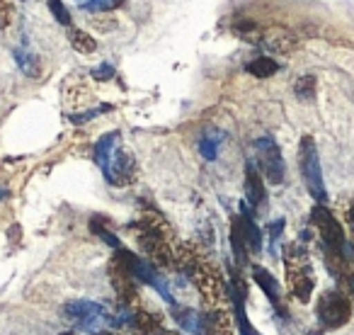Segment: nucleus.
I'll list each match as a JSON object with an SVG mask.
<instances>
[{
  "mask_svg": "<svg viewBox=\"0 0 354 335\" xmlns=\"http://www.w3.org/2000/svg\"><path fill=\"white\" fill-rule=\"evenodd\" d=\"M100 170L104 173L107 183L114 185V188H127V185H131L133 180H136V173H138L133 156L122 146H117L107 158H104L102 165H100Z\"/></svg>",
  "mask_w": 354,
  "mask_h": 335,
  "instance_id": "9d476101",
  "label": "nucleus"
},
{
  "mask_svg": "<svg viewBox=\"0 0 354 335\" xmlns=\"http://www.w3.org/2000/svg\"><path fill=\"white\" fill-rule=\"evenodd\" d=\"M175 270H183L192 280V284L202 294L207 309H226V299L231 296V289L226 287L216 265H212L197 248L189 246V243L177 246Z\"/></svg>",
  "mask_w": 354,
  "mask_h": 335,
  "instance_id": "f257e3e1",
  "label": "nucleus"
},
{
  "mask_svg": "<svg viewBox=\"0 0 354 335\" xmlns=\"http://www.w3.org/2000/svg\"><path fill=\"white\" fill-rule=\"evenodd\" d=\"M112 109V105H102V107H95V109H85V112H80V114H71V122L73 124H85V122H90V119H95L97 114H102V112H109Z\"/></svg>",
  "mask_w": 354,
  "mask_h": 335,
  "instance_id": "a878e982",
  "label": "nucleus"
},
{
  "mask_svg": "<svg viewBox=\"0 0 354 335\" xmlns=\"http://www.w3.org/2000/svg\"><path fill=\"white\" fill-rule=\"evenodd\" d=\"M68 42L78 54H95L97 51V42L88 35V32L78 30V27H68Z\"/></svg>",
  "mask_w": 354,
  "mask_h": 335,
  "instance_id": "6ab92c4d",
  "label": "nucleus"
},
{
  "mask_svg": "<svg viewBox=\"0 0 354 335\" xmlns=\"http://www.w3.org/2000/svg\"><path fill=\"white\" fill-rule=\"evenodd\" d=\"M90 228H93V233H97V236L102 238L104 243H109L112 248H122L119 238L114 236L112 231H107V226H102V219H100V217H93V221H90Z\"/></svg>",
  "mask_w": 354,
  "mask_h": 335,
  "instance_id": "393cba45",
  "label": "nucleus"
},
{
  "mask_svg": "<svg viewBox=\"0 0 354 335\" xmlns=\"http://www.w3.org/2000/svg\"><path fill=\"white\" fill-rule=\"evenodd\" d=\"M95 25H97L100 32H109V30H114V27H117V22H114V20H95Z\"/></svg>",
  "mask_w": 354,
  "mask_h": 335,
  "instance_id": "7c9ffc66",
  "label": "nucleus"
},
{
  "mask_svg": "<svg viewBox=\"0 0 354 335\" xmlns=\"http://www.w3.org/2000/svg\"><path fill=\"white\" fill-rule=\"evenodd\" d=\"M255 148V158H257V168H260V173L265 175L267 183L272 185H281L284 183V158H281V151L279 146L274 143L272 136H262L252 143Z\"/></svg>",
  "mask_w": 354,
  "mask_h": 335,
  "instance_id": "1a4fd4ad",
  "label": "nucleus"
},
{
  "mask_svg": "<svg viewBox=\"0 0 354 335\" xmlns=\"http://www.w3.org/2000/svg\"><path fill=\"white\" fill-rule=\"evenodd\" d=\"M12 22V6L8 0H0V30H8Z\"/></svg>",
  "mask_w": 354,
  "mask_h": 335,
  "instance_id": "cd10ccee",
  "label": "nucleus"
},
{
  "mask_svg": "<svg viewBox=\"0 0 354 335\" xmlns=\"http://www.w3.org/2000/svg\"><path fill=\"white\" fill-rule=\"evenodd\" d=\"M93 78L95 80H109V78H114V66L112 64H100L97 69H93Z\"/></svg>",
  "mask_w": 354,
  "mask_h": 335,
  "instance_id": "c85d7f7f",
  "label": "nucleus"
},
{
  "mask_svg": "<svg viewBox=\"0 0 354 335\" xmlns=\"http://www.w3.org/2000/svg\"><path fill=\"white\" fill-rule=\"evenodd\" d=\"M299 168H301V178L306 183V190L310 192V197L318 204L328 202V190L323 183V170H320V156H318V146L310 136L301 138L299 146Z\"/></svg>",
  "mask_w": 354,
  "mask_h": 335,
  "instance_id": "39448f33",
  "label": "nucleus"
},
{
  "mask_svg": "<svg viewBox=\"0 0 354 335\" xmlns=\"http://www.w3.org/2000/svg\"><path fill=\"white\" fill-rule=\"evenodd\" d=\"M49 8H51V12H54V17L61 22V25L71 27V12L66 10V6L61 3V0H49Z\"/></svg>",
  "mask_w": 354,
  "mask_h": 335,
  "instance_id": "bb28decb",
  "label": "nucleus"
},
{
  "mask_svg": "<svg viewBox=\"0 0 354 335\" xmlns=\"http://www.w3.org/2000/svg\"><path fill=\"white\" fill-rule=\"evenodd\" d=\"M221 138L223 134L216 132V129H209L207 134L202 136V143H199V151L207 161H216V153H218V146H221Z\"/></svg>",
  "mask_w": 354,
  "mask_h": 335,
  "instance_id": "412c9836",
  "label": "nucleus"
},
{
  "mask_svg": "<svg viewBox=\"0 0 354 335\" xmlns=\"http://www.w3.org/2000/svg\"><path fill=\"white\" fill-rule=\"evenodd\" d=\"M12 56H15L17 66H20V71L25 75H30V78H39L41 75V64H39V56L35 54V51L30 49V44H27V39L22 42L20 46H15L12 49Z\"/></svg>",
  "mask_w": 354,
  "mask_h": 335,
  "instance_id": "2eb2a0df",
  "label": "nucleus"
},
{
  "mask_svg": "<svg viewBox=\"0 0 354 335\" xmlns=\"http://www.w3.org/2000/svg\"><path fill=\"white\" fill-rule=\"evenodd\" d=\"M119 138H122L119 136V132H109V134H104L97 143H95V163H97V165H102L104 158H107L109 153L119 146Z\"/></svg>",
  "mask_w": 354,
  "mask_h": 335,
  "instance_id": "4be33fe9",
  "label": "nucleus"
},
{
  "mask_svg": "<svg viewBox=\"0 0 354 335\" xmlns=\"http://www.w3.org/2000/svg\"><path fill=\"white\" fill-rule=\"evenodd\" d=\"M245 194H248V202L252 204V209L265 212L267 192H265V185H262L260 170H257L252 163H248V168H245Z\"/></svg>",
  "mask_w": 354,
  "mask_h": 335,
  "instance_id": "f8f14e48",
  "label": "nucleus"
},
{
  "mask_svg": "<svg viewBox=\"0 0 354 335\" xmlns=\"http://www.w3.org/2000/svg\"><path fill=\"white\" fill-rule=\"evenodd\" d=\"M109 280H112V287L119 296V304H122L124 309H133V306L141 304L136 277L131 275L127 262H124L117 253H114V257L109 260Z\"/></svg>",
  "mask_w": 354,
  "mask_h": 335,
  "instance_id": "9b49d317",
  "label": "nucleus"
},
{
  "mask_svg": "<svg viewBox=\"0 0 354 335\" xmlns=\"http://www.w3.org/2000/svg\"><path fill=\"white\" fill-rule=\"evenodd\" d=\"M160 335H177V333H167V330H162V333Z\"/></svg>",
  "mask_w": 354,
  "mask_h": 335,
  "instance_id": "f704fd0d",
  "label": "nucleus"
},
{
  "mask_svg": "<svg viewBox=\"0 0 354 335\" xmlns=\"http://www.w3.org/2000/svg\"><path fill=\"white\" fill-rule=\"evenodd\" d=\"M95 335H117V333H112V330H100V333H95Z\"/></svg>",
  "mask_w": 354,
  "mask_h": 335,
  "instance_id": "473e14b6",
  "label": "nucleus"
},
{
  "mask_svg": "<svg viewBox=\"0 0 354 335\" xmlns=\"http://www.w3.org/2000/svg\"><path fill=\"white\" fill-rule=\"evenodd\" d=\"M6 194H8V192H6V190H3V188H0V199H3V197H6Z\"/></svg>",
  "mask_w": 354,
  "mask_h": 335,
  "instance_id": "72a5a7b5",
  "label": "nucleus"
},
{
  "mask_svg": "<svg viewBox=\"0 0 354 335\" xmlns=\"http://www.w3.org/2000/svg\"><path fill=\"white\" fill-rule=\"evenodd\" d=\"M117 255L122 257L124 262H127V267L131 270V275L136 277L138 284H148L153 287V289L158 291V294L162 296V299L167 301V304H175V299H172V291L170 287H167V282L160 277V272H158L156 265H151L148 260H143V257H138L136 253L127 251V248H117Z\"/></svg>",
  "mask_w": 354,
  "mask_h": 335,
  "instance_id": "6e6552de",
  "label": "nucleus"
},
{
  "mask_svg": "<svg viewBox=\"0 0 354 335\" xmlns=\"http://www.w3.org/2000/svg\"><path fill=\"white\" fill-rule=\"evenodd\" d=\"M231 299H233V306H236V325H238V333L241 335H262L255 325L250 323L245 314V289L233 284L231 287Z\"/></svg>",
  "mask_w": 354,
  "mask_h": 335,
  "instance_id": "4468645a",
  "label": "nucleus"
},
{
  "mask_svg": "<svg viewBox=\"0 0 354 335\" xmlns=\"http://www.w3.org/2000/svg\"><path fill=\"white\" fill-rule=\"evenodd\" d=\"M231 248H233V257H236L238 265H248L250 260V253H248V246L243 241V231H241V219L233 217L231 219Z\"/></svg>",
  "mask_w": 354,
  "mask_h": 335,
  "instance_id": "a211bd4d",
  "label": "nucleus"
},
{
  "mask_svg": "<svg viewBox=\"0 0 354 335\" xmlns=\"http://www.w3.org/2000/svg\"><path fill=\"white\" fill-rule=\"evenodd\" d=\"M284 270H286V284L289 291L299 304H308L315 291V275L313 262L304 246L294 243L284 251Z\"/></svg>",
  "mask_w": 354,
  "mask_h": 335,
  "instance_id": "7ed1b4c3",
  "label": "nucleus"
},
{
  "mask_svg": "<svg viewBox=\"0 0 354 335\" xmlns=\"http://www.w3.org/2000/svg\"><path fill=\"white\" fill-rule=\"evenodd\" d=\"M352 299L339 289H328L318 296V306H315V316L320 318V323L328 328H342L352 318Z\"/></svg>",
  "mask_w": 354,
  "mask_h": 335,
  "instance_id": "0eeeda50",
  "label": "nucleus"
},
{
  "mask_svg": "<svg viewBox=\"0 0 354 335\" xmlns=\"http://www.w3.org/2000/svg\"><path fill=\"white\" fill-rule=\"evenodd\" d=\"M248 73L255 75V78H272V75L279 71V64L274 59H267V56H260V59H252L250 64L245 66Z\"/></svg>",
  "mask_w": 354,
  "mask_h": 335,
  "instance_id": "aec40b11",
  "label": "nucleus"
},
{
  "mask_svg": "<svg viewBox=\"0 0 354 335\" xmlns=\"http://www.w3.org/2000/svg\"><path fill=\"white\" fill-rule=\"evenodd\" d=\"M204 330L207 335H231V318L226 309H207L204 314Z\"/></svg>",
  "mask_w": 354,
  "mask_h": 335,
  "instance_id": "f3484780",
  "label": "nucleus"
},
{
  "mask_svg": "<svg viewBox=\"0 0 354 335\" xmlns=\"http://www.w3.org/2000/svg\"><path fill=\"white\" fill-rule=\"evenodd\" d=\"M252 280H255V284L260 287L262 291H265L267 299H270L272 304H274V309H279L281 314H284V301H281L279 282L274 280V275H272L270 270H265V267L252 265Z\"/></svg>",
  "mask_w": 354,
  "mask_h": 335,
  "instance_id": "ddd939ff",
  "label": "nucleus"
},
{
  "mask_svg": "<svg viewBox=\"0 0 354 335\" xmlns=\"http://www.w3.org/2000/svg\"><path fill=\"white\" fill-rule=\"evenodd\" d=\"M310 224L315 226L323 243L325 255H344L349 251L347 241H344L342 226L337 224V219L330 214V209H325V204H315L310 209Z\"/></svg>",
  "mask_w": 354,
  "mask_h": 335,
  "instance_id": "423d86ee",
  "label": "nucleus"
},
{
  "mask_svg": "<svg viewBox=\"0 0 354 335\" xmlns=\"http://www.w3.org/2000/svg\"><path fill=\"white\" fill-rule=\"evenodd\" d=\"M64 316L78 330H85V333H93V335L100 333V330L117 328V316L107 306L97 304V301H88V299L68 301L64 306Z\"/></svg>",
  "mask_w": 354,
  "mask_h": 335,
  "instance_id": "20e7f679",
  "label": "nucleus"
},
{
  "mask_svg": "<svg viewBox=\"0 0 354 335\" xmlns=\"http://www.w3.org/2000/svg\"><path fill=\"white\" fill-rule=\"evenodd\" d=\"M75 6L90 12H109L124 6V0H75Z\"/></svg>",
  "mask_w": 354,
  "mask_h": 335,
  "instance_id": "b1692460",
  "label": "nucleus"
},
{
  "mask_svg": "<svg viewBox=\"0 0 354 335\" xmlns=\"http://www.w3.org/2000/svg\"><path fill=\"white\" fill-rule=\"evenodd\" d=\"M131 231L153 265L165 267V270H175V251H177L175 236H172L170 226L160 217L143 214L136 224H131Z\"/></svg>",
  "mask_w": 354,
  "mask_h": 335,
  "instance_id": "f03ea898",
  "label": "nucleus"
},
{
  "mask_svg": "<svg viewBox=\"0 0 354 335\" xmlns=\"http://www.w3.org/2000/svg\"><path fill=\"white\" fill-rule=\"evenodd\" d=\"M347 219H349V226H352V233H354V202H352V207H349V212H347Z\"/></svg>",
  "mask_w": 354,
  "mask_h": 335,
  "instance_id": "2f4dec72",
  "label": "nucleus"
},
{
  "mask_svg": "<svg viewBox=\"0 0 354 335\" xmlns=\"http://www.w3.org/2000/svg\"><path fill=\"white\" fill-rule=\"evenodd\" d=\"M172 316H175V320L180 325H183L187 333L192 335H207V330H204V316L199 314V311L194 309H180V306L172 304Z\"/></svg>",
  "mask_w": 354,
  "mask_h": 335,
  "instance_id": "dca6fc26",
  "label": "nucleus"
},
{
  "mask_svg": "<svg viewBox=\"0 0 354 335\" xmlns=\"http://www.w3.org/2000/svg\"><path fill=\"white\" fill-rule=\"evenodd\" d=\"M315 85H318V80H315L313 75H301V78L294 83L296 98L304 100V102H313L315 100Z\"/></svg>",
  "mask_w": 354,
  "mask_h": 335,
  "instance_id": "5701e85b",
  "label": "nucleus"
},
{
  "mask_svg": "<svg viewBox=\"0 0 354 335\" xmlns=\"http://www.w3.org/2000/svg\"><path fill=\"white\" fill-rule=\"evenodd\" d=\"M284 219H277V221H272L270 226H267V231H270V238H272V243H277L279 241V236H281V231H284Z\"/></svg>",
  "mask_w": 354,
  "mask_h": 335,
  "instance_id": "c756f323",
  "label": "nucleus"
}]
</instances>
